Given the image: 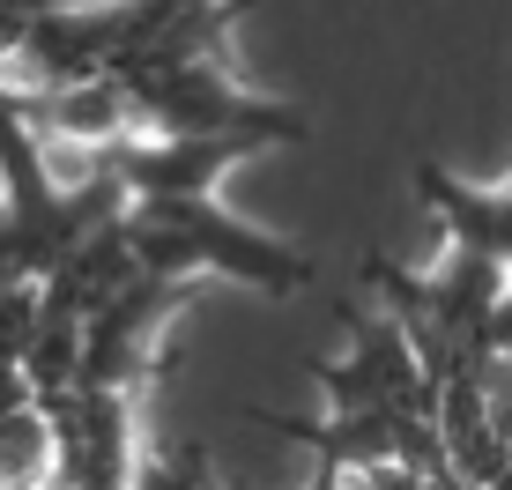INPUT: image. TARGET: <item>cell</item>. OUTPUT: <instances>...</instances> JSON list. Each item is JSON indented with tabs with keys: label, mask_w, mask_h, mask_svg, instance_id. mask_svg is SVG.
Listing matches in <instances>:
<instances>
[{
	"label": "cell",
	"mask_w": 512,
	"mask_h": 490,
	"mask_svg": "<svg viewBox=\"0 0 512 490\" xmlns=\"http://www.w3.org/2000/svg\"><path fill=\"white\" fill-rule=\"evenodd\" d=\"M127 238H134V260L149 275H179V283L231 275V283H253L268 297H290V290L312 283V260L297 253V245L253 231V223L231 216L216 194H149V201H127Z\"/></svg>",
	"instance_id": "cell-1"
},
{
	"label": "cell",
	"mask_w": 512,
	"mask_h": 490,
	"mask_svg": "<svg viewBox=\"0 0 512 490\" xmlns=\"http://www.w3.org/2000/svg\"><path fill=\"white\" fill-rule=\"evenodd\" d=\"M0 483H60V424L52 401H15L0 409Z\"/></svg>",
	"instance_id": "cell-2"
},
{
	"label": "cell",
	"mask_w": 512,
	"mask_h": 490,
	"mask_svg": "<svg viewBox=\"0 0 512 490\" xmlns=\"http://www.w3.org/2000/svg\"><path fill=\"white\" fill-rule=\"evenodd\" d=\"M15 208V171H8V156H0V216Z\"/></svg>",
	"instance_id": "cell-3"
},
{
	"label": "cell",
	"mask_w": 512,
	"mask_h": 490,
	"mask_svg": "<svg viewBox=\"0 0 512 490\" xmlns=\"http://www.w3.org/2000/svg\"><path fill=\"white\" fill-rule=\"evenodd\" d=\"M483 490H512V453H505V468H498V476H490Z\"/></svg>",
	"instance_id": "cell-4"
},
{
	"label": "cell",
	"mask_w": 512,
	"mask_h": 490,
	"mask_svg": "<svg viewBox=\"0 0 512 490\" xmlns=\"http://www.w3.org/2000/svg\"><path fill=\"white\" fill-rule=\"evenodd\" d=\"M0 490H45V483H0Z\"/></svg>",
	"instance_id": "cell-5"
}]
</instances>
